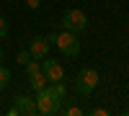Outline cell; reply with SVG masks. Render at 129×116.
Here are the masks:
<instances>
[{
	"label": "cell",
	"mask_w": 129,
	"mask_h": 116,
	"mask_svg": "<svg viewBox=\"0 0 129 116\" xmlns=\"http://www.w3.org/2000/svg\"><path fill=\"white\" fill-rule=\"evenodd\" d=\"M3 57H5V54H3V47H0V65H3Z\"/></svg>",
	"instance_id": "e0dca14e"
},
{
	"label": "cell",
	"mask_w": 129,
	"mask_h": 116,
	"mask_svg": "<svg viewBox=\"0 0 129 116\" xmlns=\"http://www.w3.org/2000/svg\"><path fill=\"white\" fill-rule=\"evenodd\" d=\"M26 5H28L31 10H36V8H41V0H26Z\"/></svg>",
	"instance_id": "9a60e30c"
},
{
	"label": "cell",
	"mask_w": 129,
	"mask_h": 116,
	"mask_svg": "<svg viewBox=\"0 0 129 116\" xmlns=\"http://www.w3.org/2000/svg\"><path fill=\"white\" fill-rule=\"evenodd\" d=\"M10 85V70L5 65H0V90H5Z\"/></svg>",
	"instance_id": "30bf717a"
},
{
	"label": "cell",
	"mask_w": 129,
	"mask_h": 116,
	"mask_svg": "<svg viewBox=\"0 0 129 116\" xmlns=\"http://www.w3.org/2000/svg\"><path fill=\"white\" fill-rule=\"evenodd\" d=\"M98 83H101L98 70H93V67H83L78 75H75V90L83 93V96H90V93L98 88Z\"/></svg>",
	"instance_id": "7a4b0ae2"
},
{
	"label": "cell",
	"mask_w": 129,
	"mask_h": 116,
	"mask_svg": "<svg viewBox=\"0 0 129 116\" xmlns=\"http://www.w3.org/2000/svg\"><path fill=\"white\" fill-rule=\"evenodd\" d=\"M41 72L47 75L49 83H57V80H64V70L57 59H41Z\"/></svg>",
	"instance_id": "5b68a950"
},
{
	"label": "cell",
	"mask_w": 129,
	"mask_h": 116,
	"mask_svg": "<svg viewBox=\"0 0 129 116\" xmlns=\"http://www.w3.org/2000/svg\"><path fill=\"white\" fill-rule=\"evenodd\" d=\"M23 70H26V75H34V72H39V70H41V59H34V57H31L28 65H23Z\"/></svg>",
	"instance_id": "8fae6325"
},
{
	"label": "cell",
	"mask_w": 129,
	"mask_h": 116,
	"mask_svg": "<svg viewBox=\"0 0 129 116\" xmlns=\"http://www.w3.org/2000/svg\"><path fill=\"white\" fill-rule=\"evenodd\" d=\"M62 28L64 31H72V34H83L88 28V16L78 8H70L62 13Z\"/></svg>",
	"instance_id": "3957f363"
},
{
	"label": "cell",
	"mask_w": 129,
	"mask_h": 116,
	"mask_svg": "<svg viewBox=\"0 0 129 116\" xmlns=\"http://www.w3.org/2000/svg\"><path fill=\"white\" fill-rule=\"evenodd\" d=\"M106 113H109L106 108H93V116H106Z\"/></svg>",
	"instance_id": "2e32d148"
},
{
	"label": "cell",
	"mask_w": 129,
	"mask_h": 116,
	"mask_svg": "<svg viewBox=\"0 0 129 116\" xmlns=\"http://www.w3.org/2000/svg\"><path fill=\"white\" fill-rule=\"evenodd\" d=\"M49 44H54L62 57H78L80 54V41H78V34H72V31H62V34H49Z\"/></svg>",
	"instance_id": "6da1fadb"
},
{
	"label": "cell",
	"mask_w": 129,
	"mask_h": 116,
	"mask_svg": "<svg viewBox=\"0 0 129 116\" xmlns=\"http://www.w3.org/2000/svg\"><path fill=\"white\" fill-rule=\"evenodd\" d=\"M28 85H31V90L36 93V90H44V88L49 85V80H47L44 72L39 70V72H34V75H28Z\"/></svg>",
	"instance_id": "ba28073f"
},
{
	"label": "cell",
	"mask_w": 129,
	"mask_h": 116,
	"mask_svg": "<svg viewBox=\"0 0 129 116\" xmlns=\"http://www.w3.org/2000/svg\"><path fill=\"white\" fill-rule=\"evenodd\" d=\"M36 111L41 116H59L62 113V101L52 98L47 88L44 90H36Z\"/></svg>",
	"instance_id": "277c9868"
},
{
	"label": "cell",
	"mask_w": 129,
	"mask_h": 116,
	"mask_svg": "<svg viewBox=\"0 0 129 116\" xmlns=\"http://www.w3.org/2000/svg\"><path fill=\"white\" fill-rule=\"evenodd\" d=\"M5 36H8V21L0 16V39H5Z\"/></svg>",
	"instance_id": "5bb4252c"
},
{
	"label": "cell",
	"mask_w": 129,
	"mask_h": 116,
	"mask_svg": "<svg viewBox=\"0 0 129 116\" xmlns=\"http://www.w3.org/2000/svg\"><path fill=\"white\" fill-rule=\"evenodd\" d=\"M49 39L47 36H34L31 39V44H28V52H31V57L34 59H44L47 54H49Z\"/></svg>",
	"instance_id": "8992f818"
},
{
	"label": "cell",
	"mask_w": 129,
	"mask_h": 116,
	"mask_svg": "<svg viewBox=\"0 0 129 116\" xmlns=\"http://www.w3.org/2000/svg\"><path fill=\"white\" fill-rule=\"evenodd\" d=\"M28 59H31V52H28V49H26V52H18V54H16V62H18V67L28 65Z\"/></svg>",
	"instance_id": "7c38bea8"
},
{
	"label": "cell",
	"mask_w": 129,
	"mask_h": 116,
	"mask_svg": "<svg viewBox=\"0 0 129 116\" xmlns=\"http://www.w3.org/2000/svg\"><path fill=\"white\" fill-rule=\"evenodd\" d=\"M16 108L18 113H23V116H36V98H28V96H18L16 98Z\"/></svg>",
	"instance_id": "52a82bcc"
},
{
	"label": "cell",
	"mask_w": 129,
	"mask_h": 116,
	"mask_svg": "<svg viewBox=\"0 0 129 116\" xmlns=\"http://www.w3.org/2000/svg\"><path fill=\"white\" fill-rule=\"evenodd\" d=\"M47 90H49V96H52V98H57V101H64V96H67V85H64V80L49 83Z\"/></svg>",
	"instance_id": "9c48e42d"
},
{
	"label": "cell",
	"mask_w": 129,
	"mask_h": 116,
	"mask_svg": "<svg viewBox=\"0 0 129 116\" xmlns=\"http://www.w3.org/2000/svg\"><path fill=\"white\" fill-rule=\"evenodd\" d=\"M62 113H64V116H80L83 108H80V106H75V103H70L67 108H62Z\"/></svg>",
	"instance_id": "4fadbf2b"
}]
</instances>
